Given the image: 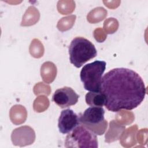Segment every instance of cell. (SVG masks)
Wrapping results in <instances>:
<instances>
[{
	"label": "cell",
	"instance_id": "obj_1",
	"mask_svg": "<svg viewBox=\"0 0 148 148\" xmlns=\"http://www.w3.org/2000/svg\"><path fill=\"white\" fill-rule=\"evenodd\" d=\"M100 92L105 97L106 108L117 112L138 107L145 98L146 88L136 72L128 68H117L103 76Z\"/></svg>",
	"mask_w": 148,
	"mask_h": 148
},
{
	"label": "cell",
	"instance_id": "obj_2",
	"mask_svg": "<svg viewBox=\"0 0 148 148\" xmlns=\"http://www.w3.org/2000/svg\"><path fill=\"white\" fill-rule=\"evenodd\" d=\"M70 62L76 68H80L97 54L94 44L83 37H76L69 46Z\"/></svg>",
	"mask_w": 148,
	"mask_h": 148
},
{
	"label": "cell",
	"instance_id": "obj_3",
	"mask_svg": "<svg viewBox=\"0 0 148 148\" xmlns=\"http://www.w3.org/2000/svg\"><path fill=\"white\" fill-rule=\"evenodd\" d=\"M106 69V62L97 60L85 65L80 71V80L85 90L100 92L102 76Z\"/></svg>",
	"mask_w": 148,
	"mask_h": 148
},
{
	"label": "cell",
	"instance_id": "obj_4",
	"mask_svg": "<svg viewBox=\"0 0 148 148\" xmlns=\"http://www.w3.org/2000/svg\"><path fill=\"white\" fill-rule=\"evenodd\" d=\"M105 110L102 107L91 106L80 114V124L95 135H101L105 132L108 122L104 119Z\"/></svg>",
	"mask_w": 148,
	"mask_h": 148
},
{
	"label": "cell",
	"instance_id": "obj_5",
	"mask_svg": "<svg viewBox=\"0 0 148 148\" xmlns=\"http://www.w3.org/2000/svg\"><path fill=\"white\" fill-rule=\"evenodd\" d=\"M64 146L65 147H98L96 135L80 124L67 135Z\"/></svg>",
	"mask_w": 148,
	"mask_h": 148
},
{
	"label": "cell",
	"instance_id": "obj_6",
	"mask_svg": "<svg viewBox=\"0 0 148 148\" xmlns=\"http://www.w3.org/2000/svg\"><path fill=\"white\" fill-rule=\"evenodd\" d=\"M79 98V95L72 88L64 87L55 91L52 99L61 108H65L75 105Z\"/></svg>",
	"mask_w": 148,
	"mask_h": 148
},
{
	"label": "cell",
	"instance_id": "obj_7",
	"mask_svg": "<svg viewBox=\"0 0 148 148\" xmlns=\"http://www.w3.org/2000/svg\"><path fill=\"white\" fill-rule=\"evenodd\" d=\"M12 143L20 147L31 145L35 140V133L33 128L28 125L14 129L11 134Z\"/></svg>",
	"mask_w": 148,
	"mask_h": 148
},
{
	"label": "cell",
	"instance_id": "obj_8",
	"mask_svg": "<svg viewBox=\"0 0 148 148\" xmlns=\"http://www.w3.org/2000/svg\"><path fill=\"white\" fill-rule=\"evenodd\" d=\"M79 124V117L72 109L62 110L58 123L59 131L61 133L68 134Z\"/></svg>",
	"mask_w": 148,
	"mask_h": 148
},
{
	"label": "cell",
	"instance_id": "obj_9",
	"mask_svg": "<svg viewBox=\"0 0 148 148\" xmlns=\"http://www.w3.org/2000/svg\"><path fill=\"white\" fill-rule=\"evenodd\" d=\"M9 116L12 122L15 125H18L25 121L27 112L26 109L23 106L16 105L11 108Z\"/></svg>",
	"mask_w": 148,
	"mask_h": 148
},
{
	"label": "cell",
	"instance_id": "obj_10",
	"mask_svg": "<svg viewBox=\"0 0 148 148\" xmlns=\"http://www.w3.org/2000/svg\"><path fill=\"white\" fill-rule=\"evenodd\" d=\"M57 75V68L51 62H44L41 66L40 75L43 80L47 83H52Z\"/></svg>",
	"mask_w": 148,
	"mask_h": 148
},
{
	"label": "cell",
	"instance_id": "obj_11",
	"mask_svg": "<svg viewBox=\"0 0 148 148\" xmlns=\"http://www.w3.org/2000/svg\"><path fill=\"white\" fill-rule=\"evenodd\" d=\"M124 130L125 126L120 125L114 120H112L110 122L109 131L105 135V142L109 143L118 140Z\"/></svg>",
	"mask_w": 148,
	"mask_h": 148
},
{
	"label": "cell",
	"instance_id": "obj_12",
	"mask_svg": "<svg viewBox=\"0 0 148 148\" xmlns=\"http://www.w3.org/2000/svg\"><path fill=\"white\" fill-rule=\"evenodd\" d=\"M138 127L135 124L130 128H127L120 136V143L124 147H132L136 144V132Z\"/></svg>",
	"mask_w": 148,
	"mask_h": 148
},
{
	"label": "cell",
	"instance_id": "obj_13",
	"mask_svg": "<svg viewBox=\"0 0 148 148\" xmlns=\"http://www.w3.org/2000/svg\"><path fill=\"white\" fill-rule=\"evenodd\" d=\"M40 17V13L34 6H29L23 17L21 26H30L36 24Z\"/></svg>",
	"mask_w": 148,
	"mask_h": 148
},
{
	"label": "cell",
	"instance_id": "obj_14",
	"mask_svg": "<svg viewBox=\"0 0 148 148\" xmlns=\"http://www.w3.org/2000/svg\"><path fill=\"white\" fill-rule=\"evenodd\" d=\"M86 102L90 106L102 107L105 105L106 98L105 95L101 92L90 91L86 95Z\"/></svg>",
	"mask_w": 148,
	"mask_h": 148
},
{
	"label": "cell",
	"instance_id": "obj_15",
	"mask_svg": "<svg viewBox=\"0 0 148 148\" xmlns=\"http://www.w3.org/2000/svg\"><path fill=\"white\" fill-rule=\"evenodd\" d=\"M107 16V11L102 7H98L89 12L87 18L91 23H97L103 20Z\"/></svg>",
	"mask_w": 148,
	"mask_h": 148
},
{
	"label": "cell",
	"instance_id": "obj_16",
	"mask_svg": "<svg viewBox=\"0 0 148 148\" xmlns=\"http://www.w3.org/2000/svg\"><path fill=\"white\" fill-rule=\"evenodd\" d=\"M29 53L35 58H40L44 53V47L42 43L37 39L32 40L29 46Z\"/></svg>",
	"mask_w": 148,
	"mask_h": 148
},
{
	"label": "cell",
	"instance_id": "obj_17",
	"mask_svg": "<svg viewBox=\"0 0 148 148\" xmlns=\"http://www.w3.org/2000/svg\"><path fill=\"white\" fill-rule=\"evenodd\" d=\"M75 20V15H72L63 17L59 20L57 24V28L61 31H67L72 27Z\"/></svg>",
	"mask_w": 148,
	"mask_h": 148
},
{
	"label": "cell",
	"instance_id": "obj_18",
	"mask_svg": "<svg viewBox=\"0 0 148 148\" xmlns=\"http://www.w3.org/2000/svg\"><path fill=\"white\" fill-rule=\"evenodd\" d=\"M49 106L48 98L43 95L37 97L34 102V109L36 112H42L46 110Z\"/></svg>",
	"mask_w": 148,
	"mask_h": 148
},
{
	"label": "cell",
	"instance_id": "obj_19",
	"mask_svg": "<svg viewBox=\"0 0 148 148\" xmlns=\"http://www.w3.org/2000/svg\"><path fill=\"white\" fill-rule=\"evenodd\" d=\"M119 27V23L114 18H109L103 24V28L107 34H113Z\"/></svg>",
	"mask_w": 148,
	"mask_h": 148
},
{
	"label": "cell",
	"instance_id": "obj_20",
	"mask_svg": "<svg viewBox=\"0 0 148 148\" xmlns=\"http://www.w3.org/2000/svg\"><path fill=\"white\" fill-rule=\"evenodd\" d=\"M75 8V3L73 1H60L57 3L58 12L62 14H64L65 8H67L69 13H72Z\"/></svg>",
	"mask_w": 148,
	"mask_h": 148
},
{
	"label": "cell",
	"instance_id": "obj_21",
	"mask_svg": "<svg viewBox=\"0 0 148 148\" xmlns=\"http://www.w3.org/2000/svg\"><path fill=\"white\" fill-rule=\"evenodd\" d=\"M94 36L96 40L98 42H103L106 38L105 34L101 28H97L95 29L94 32Z\"/></svg>",
	"mask_w": 148,
	"mask_h": 148
}]
</instances>
